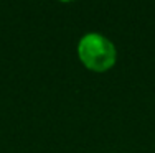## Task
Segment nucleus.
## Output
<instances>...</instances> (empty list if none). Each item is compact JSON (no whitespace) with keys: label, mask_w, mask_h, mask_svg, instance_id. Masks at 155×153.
Masks as SVG:
<instances>
[{"label":"nucleus","mask_w":155,"mask_h":153,"mask_svg":"<svg viewBox=\"0 0 155 153\" xmlns=\"http://www.w3.org/2000/svg\"><path fill=\"white\" fill-rule=\"evenodd\" d=\"M79 61L94 72H106L116 64L117 49L109 38L101 33H86L78 43Z\"/></svg>","instance_id":"obj_1"},{"label":"nucleus","mask_w":155,"mask_h":153,"mask_svg":"<svg viewBox=\"0 0 155 153\" xmlns=\"http://www.w3.org/2000/svg\"><path fill=\"white\" fill-rule=\"evenodd\" d=\"M60 2H64V3H68V2H73V0H60Z\"/></svg>","instance_id":"obj_2"}]
</instances>
